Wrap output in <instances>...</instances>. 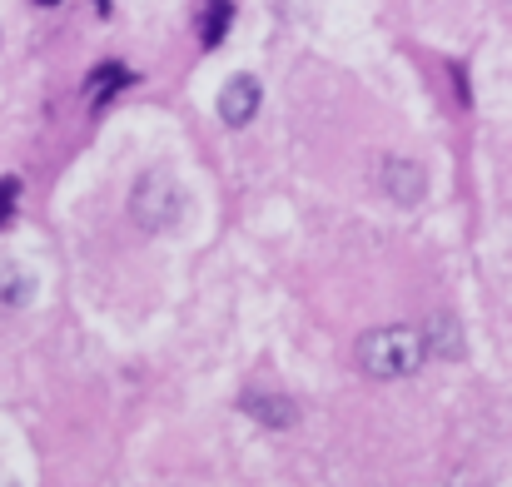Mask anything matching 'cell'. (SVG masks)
<instances>
[{"instance_id": "cell-4", "label": "cell", "mask_w": 512, "mask_h": 487, "mask_svg": "<svg viewBox=\"0 0 512 487\" xmlns=\"http://www.w3.org/2000/svg\"><path fill=\"white\" fill-rule=\"evenodd\" d=\"M383 189H388L398 204H418V199H423V169L408 160H388L383 164Z\"/></svg>"}, {"instance_id": "cell-3", "label": "cell", "mask_w": 512, "mask_h": 487, "mask_svg": "<svg viewBox=\"0 0 512 487\" xmlns=\"http://www.w3.org/2000/svg\"><path fill=\"white\" fill-rule=\"evenodd\" d=\"M259 100H264L259 80H254V75H234V80L219 90V120H224L229 130H239V125H249V120L259 115Z\"/></svg>"}, {"instance_id": "cell-11", "label": "cell", "mask_w": 512, "mask_h": 487, "mask_svg": "<svg viewBox=\"0 0 512 487\" xmlns=\"http://www.w3.org/2000/svg\"><path fill=\"white\" fill-rule=\"evenodd\" d=\"M95 5H100V10H105V15H110V0H95Z\"/></svg>"}, {"instance_id": "cell-2", "label": "cell", "mask_w": 512, "mask_h": 487, "mask_svg": "<svg viewBox=\"0 0 512 487\" xmlns=\"http://www.w3.org/2000/svg\"><path fill=\"white\" fill-rule=\"evenodd\" d=\"M130 209H135L140 229H150V234L170 229L174 219H179V184H174L165 169H150V174L135 184V199H130Z\"/></svg>"}, {"instance_id": "cell-6", "label": "cell", "mask_w": 512, "mask_h": 487, "mask_svg": "<svg viewBox=\"0 0 512 487\" xmlns=\"http://www.w3.org/2000/svg\"><path fill=\"white\" fill-rule=\"evenodd\" d=\"M244 413L259 418V423H269V428H289L294 423V403L289 398H274V393H249L244 398Z\"/></svg>"}, {"instance_id": "cell-8", "label": "cell", "mask_w": 512, "mask_h": 487, "mask_svg": "<svg viewBox=\"0 0 512 487\" xmlns=\"http://www.w3.org/2000/svg\"><path fill=\"white\" fill-rule=\"evenodd\" d=\"M428 353H448V358H458L463 353V338H458V324L448 319V314H438L433 324H428Z\"/></svg>"}, {"instance_id": "cell-5", "label": "cell", "mask_w": 512, "mask_h": 487, "mask_svg": "<svg viewBox=\"0 0 512 487\" xmlns=\"http://www.w3.org/2000/svg\"><path fill=\"white\" fill-rule=\"evenodd\" d=\"M125 85H135V75H130L125 65H115V60H110V65H100V70L90 75V85H85V100L100 110V105H110V100H115Z\"/></svg>"}, {"instance_id": "cell-9", "label": "cell", "mask_w": 512, "mask_h": 487, "mask_svg": "<svg viewBox=\"0 0 512 487\" xmlns=\"http://www.w3.org/2000/svg\"><path fill=\"white\" fill-rule=\"evenodd\" d=\"M25 294H30V284H25V274H20L15 264H0V299H15V304H20Z\"/></svg>"}, {"instance_id": "cell-7", "label": "cell", "mask_w": 512, "mask_h": 487, "mask_svg": "<svg viewBox=\"0 0 512 487\" xmlns=\"http://www.w3.org/2000/svg\"><path fill=\"white\" fill-rule=\"evenodd\" d=\"M229 20H234V5H229V0H209V10H204V25H199V40H204V50L224 45V30H229Z\"/></svg>"}, {"instance_id": "cell-1", "label": "cell", "mask_w": 512, "mask_h": 487, "mask_svg": "<svg viewBox=\"0 0 512 487\" xmlns=\"http://www.w3.org/2000/svg\"><path fill=\"white\" fill-rule=\"evenodd\" d=\"M428 358V338L418 328H373L358 343V363L368 378H403Z\"/></svg>"}, {"instance_id": "cell-10", "label": "cell", "mask_w": 512, "mask_h": 487, "mask_svg": "<svg viewBox=\"0 0 512 487\" xmlns=\"http://www.w3.org/2000/svg\"><path fill=\"white\" fill-rule=\"evenodd\" d=\"M15 194H20V184H15V179H5V184H0V224L15 214Z\"/></svg>"}, {"instance_id": "cell-12", "label": "cell", "mask_w": 512, "mask_h": 487, "mask_svg": "<svg viewBox=\"0 0 512 487\" xmlns=\"http://www.w3.org/2000/svg\"><path fill=\"white\" fill-rule=\"evenodd\" d=\"M35 5H60V0H35Z\"/></svg>"}]
</instances>
